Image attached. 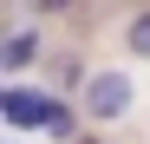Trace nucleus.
Here are the masks:
<instances>
[{
	"label": "nucleus",
	"mask_w": 150,
	"mask_h": 144,
	"mask_svg": "<svg viewBox=\"0 0 150 144\" xmlns=\"http://www.w3.org/2000/svg\"><path fill=\"white\" fill-rule=\"evenodd\" d=\"M72 144H98V138H72Z\"/></svg>",
	"instance_id": "6"
},
{
	"label": "nucleus",
	"mask_w": 150,
	"mask_h": 144,
	"mask_svg": "<svg viewBox=\"0 0 150 144\" xmlns=\"http://www.w3.org/2000/svg\"><path fill=\"white\" fill-rule=\"evenodd\" d=\"M39 7H46V13H52V7H65V0H39Z\"/></svg>",
	"instance_id": "5"
},
{
	"label": "nucleus",
	"mask_w": 150,
	"mask_h": 144,
	"mask_svg": "<svg viewBox=\"0 0 150 144\" xmlns=\"http://www.w3.org/2000/svg\"><path fill=\"white\" fill-rule=\"evenodd\" d=\"M0 118H7V125H20V131H46V138H65V144H72V131H79L72 105L46 98V92H13V85H0Z\"/></svg>",
	"instance_id": "1"
},
{
	"label": "nucleus",
	"mask_w": 150,
	"mask_h": 144,
	"mask_svg": "<svg viewBox=\"0 0 150 144\" xmlns=\"http://www.w3.org/2000/svg\"><path fill=\"white\" fill-rule=\"evenodd\" d=\"M124 46H131L137 59H150V7H144V13L131 20V26H124Z\"/></svg>",
	"instance_id": "4"
},
{
	"label": "nucleus",
	"mask_w": 150,
	"mask_h": 144,
	"mask_svg": "<svg viewBox=\"0 0 150 144\" xmlns=\"http://www.w3.org/2000/svg\"><path fill=\"white\" fill-rule=\"evenodd\" d=\"M33 59H39V33H33V26H20V33L0 39V66H7V72H26Z\"/></svg>",
	"instance_id": "3"
},
{
	"label": "nucleus",
	"mask_w": 150,
	"mask_h": 144,
	"mask_svg": "<svg viewBox=\"0 0 150 144\" xmlns=\"http://www.w3.org/2000/svg\"><path fill=\"white\" fill-rule=\"evenodd\" d=\"M79 105H85L91 125H117V118L137 105V79L117 72V66H105V72H91V79L79 85Z\"/></svg>",
	"instance_id": "2"
}]
</instances>
